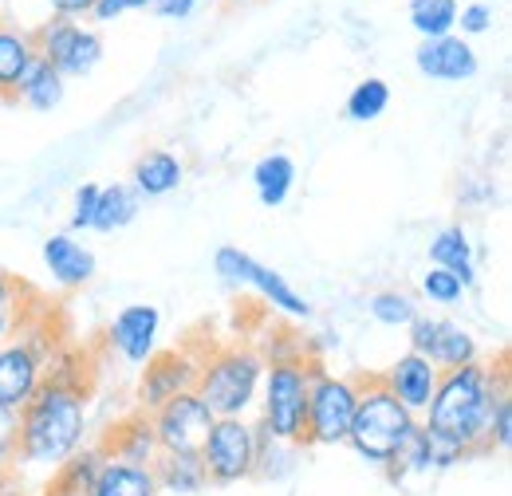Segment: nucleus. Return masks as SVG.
<instances>
[{"label":"nucleus","mask_w":512,"mask_h":496,"mask_svg":"<svg viewBox=\"0 0 512 496\" xmlns=\"http://www.w3.org/2000/svg\"><path fill=\"white\" fill-rule=\"evenodd\" d=\"M367 311H371V319L383 323V327H410V323L422 315L418 300L406 296V292H375V296L367 300Z\"/></svg>","instance_id":"32"},{"label":"nucleus","mask_w":512,"mask_h":496,"mask_svg":"<svg viewBox=\"0 0 512 496\" xmlns=\"http://www.w3.org/2000/svg\"><path fill=\"white\" fill-rule=\"evenodd\" d=\"M422 296H426L430 304H442V308H449V304H457V300L465 296V284H461L453 272H446V268H434V264H430V272L422 276Z\"/></svg>","instance_id":"34"},{"label":"nucleus","mask_w":512,"mask_h":496,"mask_svg":"<svg viewBox=\"0 0 512 496\" xmlns=\"http://www.w3.org/2000/svg\"><path fill=\"white\" fill-rule=\"evenodd\" d=\"M48 496H79V493H60V489H48Z\"/></svg>","instance_id":"43"},{"label":"nucleus","mask_w":512,"mask_h":496,"mask_svg":"<svg viewBox=\"0 0 512 496\" xmlns=\"http://www.w3.org/2000/svg\"><path fill=\"white\" fill-rule=\"evenodd\" d=\"M410 24L422 40H438L457 32V0H410Z\"/></svg>","instance_id":"30"},{"label":"nucleus","mask_w":512,"mask_h":496,"mask_svg":"<svg viewBox=\"0 0 512 496\" xmlns=\"http://www.w3.org/2000/svg\"><path fill=\"white\" fill-rule=\"evenodd\" d=\"M24 296H28V288L12 276V272H4L0 268V347L8 343V339H16L20 335V327L28 323V304H24Z\"/></svg>","instance_id":"31"},{"label":"nucleus","mask_w":512,"mask_h":496,"mask_svg":"<svg viewBox=\"0 0 512 496\" xmlns=\"http://www.w3.org/2000/svg\"><path fill=\"white\" fill-rule=\"evenodd\" d=\"M355 402H359V382L323 371V363H312L304 445H343L355 418Z\"/></svg>","instance_id":"6"},{"label":"nucleus","mask_w":512,"mask_h":496,"mask_svg":"<svg viewBox=\"0 0 512 496\" xmlns=\"http://www.w3.org/2000/svg\"><path fill=\"white\" fill-rule=\"evenodd\" d=\"M505 390H509L505 371L489 367L481 359L469 367H457V371H442L434 402L422 414V430L461 445L465 457L489 453V414Z\"/></svg>","instance_id":"2"},{"label":"nucleus","mask_w":512,"mask_h":496,"mask_svg":"<svg viewBox=\"0 0 512 496\" xmlns=\"http://www.w3.org/2000/svg\"><path fill=\"white\" fill-rule=\"evenodd\" d=\"M197 4L201 0H154L150 12L162 16V20H190L193 12H197Z\"/></svg>","instance_id":"40"},{"label":"nucleus","mask_w":512,"mask_h":496,"mask_svg":"<svg viewBox=\"0 0 512 496\" xmlns=\"http://www.w3.org/2000/svg\"><path fill=\"white\" fill-rule=\"evenodd\" d=\"M16 449H20V410L0 406V469L16 465Z\"/></svg>","instance_id":"38"},{"label":"nucleus","mask_w":512,"mask_h":496,"mask_svg":"<svg viewBox=\"0 0 512 496\" xmlns=\"http://www.w3.org/2000/svg\"><path fill=\"white\" fill-rule=\"evenodd\" d=\"M150 473H154L158 493L197 496L201 489H209V477H205V465L197 453H158Z\"/></svg>","instance_id":"19"},{"label":"nucleus","mask_w":512,"mask_h":496,"mask_svg":"<svg viewBox=\"0 0 512 496\" xmlns=\"http://www.w3.org/2000/svg\"><path fill=\"white\" fill-rule=\"evenodd\" d=\"M64 95H67V79H60V71H52L48 63L36 56L32 67L24 71L12 103H20V107H28L36 115H48V111H56L64 103Z\"/></svg>","instance_id":"21"},{"label":"nucleus","mask_w":512,"mask_h":496,"mask_svg":"<svg viewBox=\"0 0 512 496\" xmlns=\"http://www.w3.org/2000/svg\"><path fill=\"white\" fill-rule=\"evenodd\" d=\"M150 426H154V437H158V449L162 453H197L201 441L213 426V414L209 406L186 390V394H174L170 402H162L154 414H146Z\"/></svg>","instance_id":"12"},{"label":"nucleus","mask_w":512,"mask_h":496,"mask_svg":"<svg viewBox=\"0 0 512 496\" xmlns=\"http://www.w3.org/2000/svg\"><path fill=\"white\" fill-rule=\"evenodd\" d=\"M296 186V162L288 154H264L253 166V189L256 201L268 209H280Z\"/></svg>","instance_id":"25"},{"label":"nucleus","mask_w":512,"mask_h":496,"mask_svg":"<svg viewBox=\"0 0 512 496\" xmlns=\"http://www.w3.org/2000/svg\"><path fill=\"white\" fill-rule=\"evenodd\" d=\"M390 473L394 477H410V473H434V457H430V445H426V430L418 422V430L406 437V445L394 453L390 461Z\"/></svg>","instance_id":"33"},{"label":"nucleus","mask_w":512,"mask_h":496,"mask_svg":"<svg viewBox=\"0 0 512 496\" xmlns=\"http://www.w3.org/2000/svg\"><path fill=\"white\" fill-rule=\"evenodd\" d=\"M256 437L260 430L249 418H213L209 434L197 449L209 485H241L253 477Z\"/></svg>","instance_id":"7"},{"label":"nucleus","mask_w":512,"mask_h":496,"mask_svg":"<svg viewBox=\"0 0 512 496\" xmlns=\"http://www.w3.org/2000/svg\"><path fill=\"white\" fill-rule=\"evenodd\" d=\"M150 4H154V0H95L91 20H95V24H111V20L127 16V12H142V8H150Z\"/></svg>","instance_id":"39"},{"label":"nucleus","mask_w":512,"mask_h":496,"mask_svg":"<svg viewBox=\"0 0 512 496\" xmlns=\"http://www.w3.org/2000/svg\"><path fill=\"white\" fill-rule=\"evenodd\" d=\"M36 56L48 63L52 71H60V79H87L99 63H103V36L95 28H87L83 20H67L52 16L36 36Z\"/></svg>","instance_id":"9"},{"label":"nucleus","mask_w":512,"mask_h":496,"mask_svg":"<svg viewBox=\"0 0 512 496\" xmlns=\"http://www.w3.org/2000/svg\"><path fill=\"white\" fill-rule=\"evenodd\" d=\"M87 496H158V485H154V473L150 469L115 461V457H103V465H99V473H95Z\"/></svg>","instance_id":"22"},{"label":"nucleus","mask_w":512,"mask_h":496,"mask_svg":"<svg viewBox=\"0 0 512 496\" xmlns=\"http://www.w3.org/2000/svg\"><path fill=\"white\" fill-rule=\"evenodd\" d=\"M386 107H390V83L379 79V75L359 79V83L351 87L347 103H343V111H347L351 123H375V119L386 115Z\"/></svg>","instance_id":"28"},{"label":"nucleus","mask_w":512,"mask_h":496,"mask_svg":"<svg viewBox=\"0 0 512 496\" xmlns=\"http://www.w3.org/2000/svg\"><path fill=\"white\" fill-rule=\"evenodd\" d=\"M87 441V394L64 374H48L32 402L20 410V449L16 465L56 473Z\"/></svg>","instance_id":"1"},{"label":"nucleus","mask_w":512,"mask_h":496,"mask_svg":"<svg viewBox=\"0 0 512 496\" xmlns=\"http://www.w3.org/2000/svg\"><path fill=\"white\" fill-rule=\"evenodd\" d=\"M48 4H52V16H67V20H83L95 8V0H48Z\"/></svg>","instance_id":"41"},{"label":"nucleus","mask_w":512,"mask_h":496,"mask_svg":"<svg viewBox=\"0 0 512 496\" xmlns=\"http://www.w3.org/2000/svg\"><path fill=\"white\" fill-rule=\"evenodd\" d=\"M103 457H107V449H103V445H99V449H87V445H83L75 457H67L64 465L52 473V489L87 496L91 481H95V473H99V465H103Z\"/></svg>","instance_id":"29"},{"label":"nucleus","mask_w":512,"mask_h":496,"mask_svg":"<svg viewBox=\"0 0 512 496\" xmlns=\"http://www.w3.org/2000/svg\"><path fill=\"white\" fill-rule=\"evenodd\" d=\"M509 445H512V394L505 390L493 402V414H489V449L509 453Z\"/></svg>","instance_id":"36"},{"label":"nucleus","mask_w":512,"mask_h":496,"mask_svg":"<svg viewBox=\"0 0 512 496\" xmlns=\"http://www.w3.org/2000/svg\"><path fill=\"white\" fill-rule=\"evenodd\" d=\"M158 327H162V311L154 304H127L107 323V343L119 359H127L130 367H142V363L154 359Z\"/></svg>","instance_id":"13"},{"label":"nucleus","mask_w":512,"mask_h":496,"mask_svg":"<svg viewBox=\"0 0 512 496\" xmlns=\"http://www.w3.org/2000/svg\"><path fill=\"white\" fill-rule=\"evenodd\" d=\"M430 264L453 272V276L469 288V284L477 280V264H473L469 233H465L461 225H446V229H438V233H434V241H430Z\"/></svg>","instance_id":"23"},{"label":"nucleus","mask_w":512,"mask_h":496,"mask_svg":"<svg viewBox=\"0 0 512 496\" xmlns=\"http://www.w3.org/2000/svg\"><path fill=\"white\" fill-rule=\"evenodd\" d=\"M414 67L426 79H438V83H469L481 71V60H477L469 40L449 32V36H438V40H422L418 52H414Z\"/></svg>","instance_id":"16"},{"label":"nucleus","mask_w":512,"mask_h":496,"mask_svg":"<svg viewBox=\"0 0 512 496\" xmlns=\"http://www.w3.org/2000/svg\"><path fill=\"white\" fill-rule=\"evenodd\" d=\"M48 363H52V351L40 339H32V331L24 323L20 335L0 347V406L24 410L32 402V394L44 386Z\"/></svg>","instance_id":"10"},{"label":"nucleus","mask_w":512,"mask_h":496,"mask_svg":"<svg viewBox=\"0 0 512 496\" xmlns=\"http://www.w3.org/2000/svg\"><path fill=\"white\" fill-rule=\"evenodd\" d=\"M138 213H142V197H138L127 182L99 186V205H95V221H91V229H95V233H119V229L134 225Z\"/></svg>","instance_id":"26"},{"label":"nucleus","mask_w":512,"mask_h":496,"mask_svg":"<svg viewBox=\"0 0 512 496\" xmlns=\"http://www.w3.org/2000/svg\"><path fill=\"white\" fill-rule=\"evenodd\" d=\"M0 496H20L16 481H12V469H0Z\"/></svg>","instance_id":"42"},{"label":"nucleus","mask_w":512,"mask_h":496,"mask_svg":"<svg viewBox=\"0 0 512 496\" xmlns=\"http://www.w3.org/2000/svg\"><path fill=\"white\" fill-rule=\"evenodd\" d=\"M260 430V426H256ZM300 465V445L296 441H280V437L264 434L256 437V465L253 477H264V481H288Z\"/></svg>","instance_id":"27"},{"label":"nucleus","mask_w":512,"mask_h":496,"mask_svg":"<svg viewBox=\"0 0 512 496\" xmlns=\"http://www.w3.org/2000/svg\"><path fill=\"white\" fill-rule=\"evenodd\" d=\"M379 382L394 394V402H402V406L422 422V414H426V406L434 402V390H438V382H442V371H438L430 359L406 351V355H398V359L390 363V371H386Z\"/></svg>","instance_id":"15"},{"label":"nucleus","mask_w":512,"mask_h":496,"mask_svg":"<svg viewBox=\"0 0 512 496\" xmlns=\"http://www.w3.org/2000/svg\"><path fill=\"white\" fill-rule=\"evenodd\" d=\"M142 367H146L142 382H138L142 414H154L162 402H170L174 394H186L197 382V355H190V351H166V355H154Z\"/></svg>","instance_id":"14"},{"label":"nucleus","mask_w":512,"mask_h":496,"mask_svg":"<svg viewBox=\"0 0 512 496\" xmlns=\"http://www.w3.org/2000/svg\"><path fill=\"white\" fill-rule=\"evenodd\" d=\"M182 182H186V162L174 150H150L134 162V174H130L127 186L142 201H158V197H170Z\"/></svg>","instance_id":"18"},{"label":"nucleus","mask_w":512,"mask_h":496,"mask_svg":"<svg viewBox=\"0 0 512 496\" xmlns=\"http://www.w3.org/2000/svg\"><path fill=\"white\" fill-rule=\"evenodd\" d=\"M107 449V457H115V461H127V465H142V469H150L154 461H158V437H154V426H150V418L146 414H134L127 418L111 441L103 445Z\"/></svg>","instance_id":"20"},{"label":"nucleus","mask_w":512,"mask_h":496,"mask_svg":"<svg viewBox=\"0 0 512 496\" xmlns=\"http://www.w3.org/2000/svg\"><path fill=\"white\" fill-rule=\"evenodd\" d=\"M493 20H497L493 4L473 0V4H457V24L453 28H461V40H473V36H485L493 28Z\"/></svg>","instance_id":"35"},{"label":"nucleus","mask_w":512,"mask_h":496,"mask_svg":"<svg viewBox=\"0 0 512 496\" xmlns=\"http://www.w3.org/2000/svg\"><path fill=\"white\" fill-rule=\"evenodd\" d=\"M410 351L430 359L438 371H457L481 359L473 331H465L453 319H438V315H418L410 323Z\"/></svg>","instance_id":"11"},{"label":"nucleus","mask_w":512,"mask_h":496,"mask_svg":"<svg viewBox=\"0 0 512 496\" xmlns=\"http://www.w3.org/2000/svg\"><path fill=\"white\" fill-rule=\"evenodd\" d=\"M213 272L225 284H233V288H253L260 300H268L272 308L280 311V315H288V319H312V304L276 268L253 260L249 252H241L237 245H221L213 252Z\"/></svg>","instance_id":"8"},{"label":"nucleus","mask_w":512,"mask_h":496,"mask_svg":"<svg viewBox=\"0 0 512 496\" xmlns=\"http://www.w3.org/2000/svg\"><path fill=\"white\" fill-rule=\"evenodd\" d=\"M260 378H264L260 351L233 343L197 359L193 394L209 406L213 418H249L260 398Z\"/></svg>","instance_id":"3"},{"label":"nucleus","mask_w":512,"mask_h":496,"mask_svg":"<svg viewBox=\"0 0 512 496\" xmlns=\"http://www.w3.org/2000/svg\"><path fill=\"white\" fill-rule=\"evenodd\" d=\"M36 60V44H32V32H20V28H8L0 24V99H12L24 71Z\"/></svg>","instance_id":"24"},{"label":"nucleus","mask_w":512,"mask_h":496,"mask_svg":"<svg viewBox=\"0 0 512 496\" xmlns=\"http://www.w3.org/2000/svg\"><path fill=\"white\" fill-rule=\"evenodd\" d=\"M418 430V418L394 402V394L386 390L379 378H367L359 382V402H355V418H351V430L347 441L367 465H379L390 469L394 453L406 445V437Z\"/></svg>","instance_id":"4"},{"label":"nucleus","mask_w":512,"mask_h":496,"mask_svg":"<svg viewBox=\"0 0 512 496\" xmlns=\"http://www.w3.org/2000/svg\"><path fill=\"white\" fill-rule=\"evenodd\" d=\"M40 256H44V268H48V276L60 284V288H83V284H91L95 280V252L87 245H79L75 241V233H52L44 248H40Z\"/></svg>","instance_id":"17"},{"label":"nucleus","mask_w":512,"mask_h":496,"mask_svg":"<svg viewBox=\"0 0 512 496\" xmlns=\"http://www.w3.org/2000/svg\"><path fill=\"white\" fill-rule=\"evenodd\" d=\"M95 205H99V186H95V182H83V186L75 189L67 229H71V233H87V229H91V221H95Z\"/></svg>","instance_id":"37"},{"label":"nucleus","mask_w":512,"mask_h":496,"mask_svg":"<svg viewBox=\"0 0 512 496\" xmlns=\"http://www.w3.org/2000/svg\"><path fill=\"white\" fill-rule=\"evenodd\" d=\"M308 382H312V359H284L264 363L260 398H256V426L280 441L304 445V418H308Z\"/></svg>","instance_id":"5"}]
</instances>
